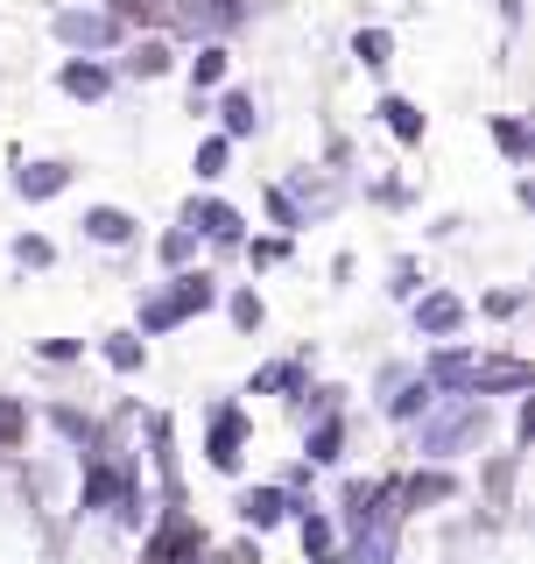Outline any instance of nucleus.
Returning <instances> with one entry per match:
<instances>
[{"instance_id":"obj_1","label":"nucleus","mask_w":535,"mask_h":564,"mask_svg":"<svg viewBox=\"0 0 535 564\" xmlns=\"http://www.w3.org/2000/svg\"><path fill=\"white\" fill-rule=\"evenodd\" d=\"M408 431H416V458H423V466H451V458H466V452L487 445L493 402L487 395H437V410L416 416Z\"/></svg>"},{"instance_id":"obj_2","label":"nucleus","mask_w":535,"mask_h":564,"mask_svg":"<svg viewBox=\"0 0 535 564\" xmlns=\"http://www.w3.org/2000/svg\"><path fill=\"white\" fill-rule=\"evenodd\" d=\"M211 304H219V275H211V269H176L163 290H149L134 304V332H141V339H163V332L205 317Z\"/></svg>"},{"instance_id":"obj_3","label":"nucleus","mask_w":535,"mask_h":564,"mask_svg":"<svg viewBox=\"0 0 535 564\" xmlns=\"http://www.w3.org/2000/svg\"><path fill=\"white\" fill-rule=\"evenodd\" d=\"M141 487V473L128 466V458H113V452H99V458H85V480H78V522H99V516H113L120 501Z\"/></svg>"},{"instance_id":"obj_4","label":"nucleus","mask_w":535,"mask_h":564,"mask_svg":"<svg viewBox=\"0 0 535 564\" xmlns=\"http://www.w3.org/2000/svg\"><path fill=\"white\" fill-rule=\"evenodd\" d=\"M205 551H211L205 522H198V516H184V508H163V522L141 536V564H198Z\"/></svg>"},{"instance_id":"obj_5","label":"nucleus","mask_w":535,"mask_h":564,"mask_svg":"<svg viewBox=\"0 0 535 564\" xmlns=\"http://www.w3.org/2000/svg\"><path fill=\"white\" fill-rule=\"evenodd\" d=\"M247 437H254V423H247V410H240V402H211L205 466H211V473H240V466H247Z\"/></svg>"},{"instance_id":"obj_6","label":"nucleus","mask_w":535,"mask_h":564,"mask_svg":"<svg viewBox=\"0 0 535 564\" xmlns=\"http://www.w3.org/2000/svg\"><path fill=\"white\" fill-rule=\"evenodd\" d=\"M50 29H57V43L70 50V57H99V50L120 43V22L106 8H57V14H50Z\"/></svg>"},{"instance_id":"obj_7","label":"nucleus","mask_w":535,"mask_h":564,"mask_svg":"<svg viewBox=\"0 0 535 564\" xmlns=\"http://www.w3.org/2000/svg\"><path fill=\"white\" fill-rule=\"evenodd\" d=\"M176 226H190V234H198L205 247H219V254L247 247V219H240V205H226V198H190Z\"/></svg>"},{"instance_id":"obj_8","label":"nucleus","mask_w":535,"mask_h":564,"mask_svg":"<svg viewBox=\"0 0 535 564\" xmlns=\"http://www.w3.org/2000/svg\"><path fill=\"white\" fill-rule=\"evenodd\" d=\"M466 296L458 290H423V296H408V325H416V339H458V332H466Z\"/></svg>"},{"instance_id":"obj_9","label":"nucleus","mask_w":535,"mask_h":564,"mask_svg":"<svg viewBox=\"0 0 535 564\" xmlns=\"http://www.w3.org/2000/svg\"><path fill=\"white\" fill-rule=\"evenodd\" d=\"M458 494H466V480H458L451 466H416L408 480H395V508L402 516H430V508L458 501Z\"/></svg>"},{"instance_id":"obj_10","label":"nucleus","mask_w":535,"mask_h":564,"mask_svg":"<svg viewBox=\"0 0 535 564\" xmlns=\"http://www.w3.org/2000/svg\"><path fill=\"white\" fill-rule=\"evenodd\" d=\"M233 516H240L247 536H268V529H282V522L296 516V501H290L282 487H240V494H233Z\"/></svg>"},{"instance_id":"obj_11","label":"nucleus","mask_w":535,"mask_h":564,"mask_svg":"<svg viewBox=\"0 0 535 564\" xmlns=\"http://www.w3.org/2000/svg\"><path fill=\"white\" fill-rule=\"evenodd\" d=\"M57 85H64V99L99 106L120 78H113V64H106V57H64V64H57Z\"/></svg>"},{"instance_id":"obj_12","label":"nucleus","mask_w":535,"mask_h":564,"mask_svg":"<svg viewBox=\"0 0 535 564\" xmlns=\"http://www.w3.org/2000/svg\"><path fill=\"white\" fill-rule=\"evenodd\" d=\"M338 564H402V522L352 529V536L338 543Z\"/></svg>"},{"instance_id":"obj_13","label":"nucleus","mask_w":535,"mask_h":564,"mask_svg":"<svg viewBox=\"0 0 535 564\" xmlns=\"http://www.w3.org/2000/svg\"><path fill=\"white\" fill-rule=\"evenodd\" d=\"M346 437H352L346 410H331V416L303 423V466H338V458H346Z\"/></svg>"},{"instance_id":"obj_14","label":"nucleus","mask_w":535,"mask_h":564,"mask_svg":"<svg viewBox=\"0 0 535 564\" xmlns=\"http://www.w3.org/2000/svg\"><path fill=\"white\" fill-rule=\"evenodd\" d=\"M43 423H50V431H57V437H64V445L78 452V458H99V452H106V431H99V423L85 416V410H70V402H50Z\"/></svg>"},{"instance_id":"obj_15","label":"nucleus","mask_w":535,"mask_h":564,"mask_svg":"<svg viewBox=\"0 0 535 564\" xmlns=\"http://www.w3.org/2000/svg\"><path fill=\"white\" fill-rule=\"evenodd\" d=\"M70 163H57V155H50V163H22L14 170V198H29V205H50V198H64L70 191Z\"/></svg>"},{"instance_id":"obj_16","label":"nucleus","mask_w":535,"mask_h":564,"mask_svg":"<svg viewBox=\"0 0 535 564\" xmlns=\"http://www.w3.org/2000/svg\"><path fill=\"white\" fill-rule=\"evenodd\" d=\"M373 120H381V128L395 134L402 149H416V141L430 134V113H423L416 99H402V93H381V106H373Z\"/></svg>"},{"instance_id":"obj_17","label":"nucleus","mask_w":535,"mask_h":564,"mask_svg":"<svg viewBox=\"0 0 535 564\" xmlns=\"http://www.w3.org/2000/svg\"><path fill=\"white\" fill-rule=\"evenodd\" d=\"M78 234L92 240V247H128V240L141 234V219H134V212H120V205H85Z\"/></svg>"},{"instance_id":"obj_18","label":"nucleus","mask_w":535,"mask_h":564,"mask_svg":"<svg viewBox=\"0 0 535 564\" xmlns=\"http://www.w3.org/2000/svg\"><path fill=\"white\" fill-rule=\"evenodd\" d=\"M381 410H387V423H416V416H430V410H437V388L423 381L416 367H408V375H402L395 388H387V402H381Z\"/></svg>"},{"instance_id":"obj_19","label":"nucleus","mask_w":535,"mask_h":564,"mask_svg":"<svg viewBox=\"0 0 535 564\" xmlns=\"http://www.w3.org/2000/svg\"><path fill=\"white\" fill-rule=\"evenodd\" d=\"M170 70H176V50L163 43V35H141L128 57H120L113 78H170Z\"/></svg>"},{"instance_id":"obj_20","label":"nucleus","mask_w":535,"mask_h":564,"mask_svg":"<svg viewBox=\"0 0 535 564\" xmlns=\"http://www.w3.org/2000/svg\"><path fill=\"white\" fill-rule=\"evenodd\" d=\"M290 522H296V536H303V557H331V551H338V522H331L317 501H296Z\"/></svg>"},{"instance_id":"obj_21","label":"nucleus","mask_w":535,"mask_h":564,"mask_svg":"<svg viewBox=\"0 0 535 564\" xmlns=\"http://www.w3.org/2000/svg\"><path fill=\"white\" fill-rule=\"evenodd\" d=\"M219 134L226 141H247V134H261V106H254V93H219Z\"/></svg>"},{"instance_id":"obj_22","label":"nucleus","mask_w":535,"mask_h":564,"mask_svg":"<svg viewBox=\"0 0 535 564\" xmlns=\"http://www.w3.org/2000/svg\"><path fill=\"white\" fill-rule=\"evenodd\" d=\"M99 360L113 367V375H141V367H149V339H141V332H106Z\"/></svg>"},{"instance_id":"obj_23","label":"nucleus","mask_w":535,"mask_h":564,"mask_svg":"<svg viewBox=\"0 0 535 564\" xmlns=\"http://www.w3.org/2000/svg\"><path fill=\"white\" fill-rule=\"evenodd\" d=\"M176 29L219 43V35H226V8H219V0H176Z\"/></svg>"},{"instance_id":"obj_24","label":"nucleus","mask_w":535,"mask_h":564,"mask_svg":"<svg viewBox=\"0 0 535 564\" xmlns=\"http://www.w3.org/2000/svg\"><path fill=\"white\" fill-rule=\"evenodd\" d=\"M303 367H310V352H296V360H275V367H261V375L247 381V395H296V388H303Z\"/></svg>"},{"instance_id":"obj_25","label":"nucleus","mask_w":535,"mask_h":564,"mask_svg":"<svg viewBox=\"0 0 535 564\" xmlns=\"http://www.w3.org/2000/svg\"><path fill=\"white\" fill-rule=\"evenodd\" d=\"M493 149H501L507 163L522 170L528 155H535V134H528V120H522V113H493Z\"/></svg>"},{"instance_id":"obj_26","label":"nucleus","mask_w":535,"mask_h":564,"mask_svg":"<svg viewBox=\"0 0 535 564\" xmlns=\"http://www.w3.org/2000/svg\"><path fill=\"white\" fill-rule=\"evenodd\" d=\"M226 70H233V50H226V43H198V57H190V93L226 85Z\"/></svg>"},{"instance_id":"obj_27","label":"nucleus","mask_w":535,"mask_h":564,"mask_svg":"<svg viewBox=\"0 0 535 564\" xmlns=\"http://www.w3.org/2000/svg\"><path fill=\"white\" fill-rule=\"evenodd\" d=\"M219 304H226V317H233L240 332H261V325H268V304H261L254 282H240V290H219Z\"/></svg>"},{"instance_id":"obj_28","label":"nucleus","mask_w":535,"mask_h":564,"mask_svg":"<svg viewBox=\"0 0 535 564\" xmlns=\"http://www.w3.org/2000/svg\"><path fill=\"white\" fill-rule=\"evenodd\" d=\"M338 395H346V388H331V381H317V388H310V381H303L296 395H290V416H296V423H317V416H331V410H338Z\"/></svg>"},{"instance_id":"obj_29","label":"nucleus","mask_w":535,"mask_h":564,"mask_svg":"<svg viewBox=\"0 0 535 564\" xmlns=\"http://www.w3.org/2000/svg\"><path fill=\"white\" fill-rule=\"evenodd\" d=\"M387 57H395V35L387 29H352V64L360 70H387Z\"/></svg>"},{"instance_id":"obj_30","label":"nucleus","mask_w":535,"mask_h":564,"mask_svg":"<svg viewBox=\"0 0 535 564\" xmlns=\"http://www.w3.org/2000/svg\"><path fill=\"white\" fill-rule=\"evenodd\" d=\"M226 163H233V141H226V134H205V141H198V155H190L198 184H219V176H226Z\"/></svg>"},{"instance_id":"obj_31","label":"nucleus","mask_w":535,"mask_h":564,"mask_svg":"<svg viewBox=\"0 0 535 564\" xmlns=\"http://www.w3.org/2000/svg\"><path fill=\"white\" fill-rule=\"evenodd\" d=\"M198 247H205V240H198V234H190V226H170V234H163V240H155V254H163V269H184V261H190V254H198Z\"/></svg>"},{"instance_id":"obj_32","label":"nucleus","mask_w":535,"mask_h":564,"mask_svg":"<svg viewBox=\"0 0 535 564\" xmlns=\"http://www.w3.org/2000/svg\"><path fill=\"white\" fill-rule=\"evenodd\" d=\"M22 437H29V410L14 395H0V452H22Z\"/></svg>"},{"instance_id":"obj_33","label":"nucleus","mask_w":535,"mask_h":564,"mask_svg":"<svg viewBox=\"0 0 535 564\" xmlns=\"http://www.w3.org/2000/svg\"><path fill=\"white\" fill-rule=\"evenodd\" d=\"M261 198H268V219H275V226H282V234H303V212L290 205V191H282V184H268V191H261Z\"/></svg>"},{"instance_id":"obj_34","label":"nucleus","mask_w":535,"mask_h":564,"mask_svg":"<svg viewBox=\"0 0 535 564\" xmlns=\"http://www.w3.org/2000/svg\"><path fill=\"white\" fill-rule=\"evenodd\" d=\"M14 261H22V269H50V261H57V247H50L43 234H22V240H14Z\"/></svg>"},{"instance_id":"obj_35","label":"nucleus","mask_w":535,"mask_h":564,"mask_svg":"<svg viewBox=\"0 0 535 564\" xmlns=\"http://www.w3.org/2000/svg\"><path fill=\"white\" fill-rule=\"evenodd\" d=\"M522 304H528V290H487V296H479V311H487V317H514Z\"/></svg>"},{"instance_id":"obj_36","label":"nucleus","mask_w":535,"mask_h":564,"mask_svg":"<svg viewBox=\"0 0 535 564\" xmlns=\"http://www.w3.org/2000/svg\"><path fill=\"white\" fill-rule=\"evenodd\" d=\"M387 296H402V304H408V296H423V269H416V261H395V282H387Z\"/></svg>"},{"instance_id":"obj_37","label":"nucleus","mask_w":535,"mask_h":564,"mask_svg":"<svg viewBox=\"0 0 535 564\" xmlns=\"http://www.w3.org/2000/svg\"><path fill=\"white\" fill-rule=\"evenodd\" d=\"M282 254H290V234H268V240L247 247V261H254V269H268V261H282Z\"/></svg>"},{"instance_id":"obj_38","label":"nucleus","mask_w":535,"mask_h":564,"mask_svg":"<svg viewBox=\"0 0 535 564\" xmlns=\"http://www.w3.org/2000/svg\"><path fill=\"white\" fill-rule=\"evenodd\" d=\"M528 437H535V395L514 402V445H528Z\"/></svg>"},{"instance_id":"obj_39","label":"nucleus","mask_w":535,"mask_h":564,"mask_svg":"<svg viewBox=\"0 0 535 564\" xmlns=\"http://www.w3.org/2000/svg\"><path fill=\"white\" fill-rule=\"evenodd\" d=\"M35 352H43V360H57V367H64V360H78L85 346H78V339H43V346H35Z\"/></svg>"},{"instance_id":"obj_40","label":"nucleus","mask_w":535,"mask_h":564,"mask_svg":"<svg viewBox=\"0 0 535 564\" xmlns=\"http://www.w3.org/2000/svg\"><path fill=\"white\" fill-rule=\"evenodd\" d=\"M120 14H134V22H141V14H155V0H113V22H120Z\"/></svg>"},{"instance_id":"obj_41","label":"nucleus","mask_w":535,"mask_h":564,"mask_svg":"<svg viewBox=\"0 0 535 564\" xmlns=\"http://www.w3.org/2000/svg\"><path fill=\"white\" fill-rule=\"evenodd\" d=\"M198 564H233V557H226V551H205V557H198Z\"/></svg>"},{"instance_id":"obj_42","label":"nucleus","mask_w":535,"mask_h":564,"mask_svg":"<svg viewBox=\"0 0 535 564\" xmlns=\"http://www.w3.org/2000/svg\"><path fill=\"white\" fill-rule=\"evenodd\" d=\"M303 564H338V551H331V557H303Z\"/></svg>"}]
</instances>
